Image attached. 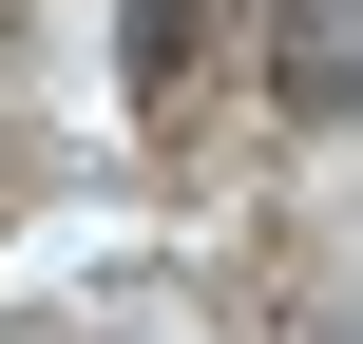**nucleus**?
Here are the masks:
<instances>
[{
  "label": "nucleus",
  "mask_w": 363,
  "mask_h": 344,
  "mask_svg": "<svg viewBox=\"0 0 363 344\" xmlns=\"http://www.w3.org/2000/svg\"><path fill=\"white\" fill-rule=\"evenodd\" d=\"M287 96L306 115H363V0H287Z\"/></svg>",
  "instance_id": "nucleus-1"
},
{
  "label": "nucleus",
  "mask_w": 363,
  "mask_h": 344,
  "mask_svg": "<svg viewBox=\"0 0 363 344\" xmlns=\"http://www.w3.org/2000/svg\"><path fill=\"white\" fill-rule=\"evenodd\" d=\"M191 38H211V0H134V96H153V115L191 96Z\"/></svg>",
  "instance_id": "nucleus-2"
}]
</instances>
